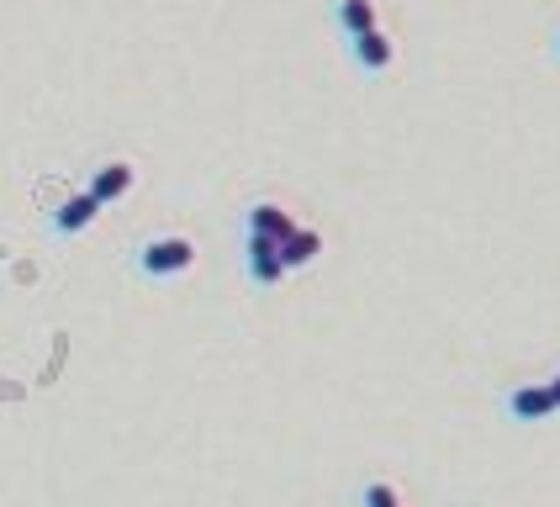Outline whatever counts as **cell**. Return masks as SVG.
Instances as JSON below:
<instances>
[{
	"mask_svg": "<svg viewBox=\"0 0 560 507\" xmlns=\"http://www.w3.org/2000/svg\"><path fill=\"white\" fill-rule=\"evenodd\" d=\"M138 265H143V275H180V270L196 265V243L191 238H154V243H143Z\"/></svg>",
	"mask_w": 560,
	"mask_h": 507,
	"instance_id": "obj_1",
	"label": "cell"
},
{
	"mask_svg": "<svg viewBox=\"0 0 560 507\" xmlns=\"http://www.w3.org/2000/svg\"><path fill=\"white\" fill-rule=\"evenodd\" d=\"M249 275L259 280V286H275V280L286 275V265H280V243H275V238L249 233Z\"/></svg>",
	"mask_w": 560,
	"mask_h": 507,
	"instance_id": "obj_2",
	"label": "cell"
},
{
	"mask_svg": "<svg viewBox=\"0 0 560 507\" xmlns=\"http://www.w3.org/2000/svg\"><path fill=\"white\" fill-rule=\"evenodd\" d=\"M249 233H265V238H291L296 233V217L286 212V206H275V201H259L249 206Z\"/></svg>",
	"mask_w": 560,
	"mask_h": 507,
	"instance_id": "obj_3",
	"label": "cell"
},
{
	"mask_svg": "<svg viewBox=\"0 0 560 507\" xmlns=\"http://www.w3.org/2000/svg\"><path fill=\"white\" fill-rule=\"evenodd\" d=\"M127 191H133V164H101L96 169V180H90V196H96L101 206L106 201H117V196H127Z\"/></svg>",
	"mask_w": 560,
	"mask_h": 507,
	"instance_id": "obj_4",
	"label": "cell"
},
{
	"mask_svg": "<svg viewBox=\"0 0 560 507\" xmlns=\"http://www.w3.org/2000/svg\"><path fill=\"white\" fill-rule=\"evenodd\" d=\"M96 212H101V201L90 196V191H80V196H69L59 212H53V228H59V233H80V228L96 222Z\"/></svg>",
	"mask_w": 560,
	"mask_h": 507,
	"instance_id": "obj_5",
	"label": "cell"
},
{
	"mask_svg": "<svg viewBox=\"0 0 560 507\" xmlns=\"http://www.w3.org/2000/svg\"><path fill=\"white\" fill-rule=\"evenodd\" d=\"M508 407H513V418L539 423V418H550V412H555V397H550V386H518Z\"/></svg>",
	"mask_w": 560,
	"mask_h": 507,
	"instance_id": "obj_6",
	"label": "cell"
},
{
	"mask_svg": "<svg viewBox=\"0 0 560 507\" xmlns=\"http://www.w3.org/2000/svg\"><path fill=\"white\" fill-rule=\"evenodd\" d=\"M317 249H323V238H317L312 228H296L291 238H280V265L296 270V265H312Z\"/></svg>",
	"mask_w": 560,
	"mask_h": 507,
	"instance_id": "obj_7",
	"label": "cell"
},
{
	"mask_svg": "<svg viewBox=\"0 0 560 507\" xmlns=\"http://www.w3.org/2000/svg\"><path fill=\"white\" fill-rule=\"evenodd\" d=\"M354 59H360L365 69H386V64H391V37H386L381 27L360 32V37H354Z\"/></svg>",
	"mask_w": 560,
	"mask_h": 507,
	"instance_id": "obj_8",
	"label": "cell"
},
{
	"mask_svg": "<svg viewBox=\"0 0 560 507\" xmlns=\"http://www.w3.org/2000/svg\"><path fill=\"white\" fill-rule=\"evenodd\" d=\"M339 27L349 37H360L376 27V0H339Z\"/></svg>",
	"mask_w": 560,
	"mask_h": 507,
	"instance_id": "obj_9",
	"label": "cell"
},
{
	"mask_svg": "<svg viewBox=\"0 0 560 507\" xmlns=\"http://www.w3.org/2000/svg\"><path fill=\"white\" fill-rule=\"evenodd\" d=\"M365 507H402V497H397V486L376 481V486H365Z\"/></svg>",
	"mask_w": 560,
	"mask_h": 507,
	"instance_id": "obj_10",
	"label": "cell"
},
{
	"mask_svg": "<svg viewBox=\"0 0 560 507\" xmlns=\"http://www.w3.org/2000/svg\"><path fill=\"white\" fill-rule=\"evenodd\" d=\"M550 397H555V412H560V375H555V381H550Z\"/></svg>",
	"mask_w": 560,
	"mask_h": 507,
	"instance_id": "obj_11",
	"label": "cell"
}]
</instances>
